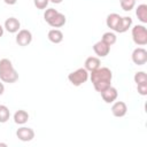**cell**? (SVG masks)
Listing matches in <instances>:
<instances>
[{
    "mask_svg": "<svg viewBox=\"0 0 147 147\" xmlns=\"http://www.w3.org/2000/svg\"><path fill=\"white\" fill-rule=\"evenodd\" d=\"M0 79L3 83L13 84L18 79V72L15 70L9 59L0 60Z\"/></svg>",
    "mask_w": 147,
    "mask_h": 147,
    "instance_id": "2",
    "label": "cell"
},
{
    "mask_svg": "<svg viewBox=\"0 0 147 147\" xmlns=\"http://www.w3.org/2000/svg\"><path fill=\"white\" fill-rule=\"evenodd\" d=\"M132 39L136 45L138 46H145L147 44V29L145 25L137 24L132 28Z\"/></svg>",
    "mask_w": 147,
    "mask_h": 147,
    "instance_id": "4",
    "label": "cell"
},
{
    "mask_svg": "<svg viewBox=\"0 0 147 147\" xmlns=\"http://www.w3.org/2000/svg\"><path fill=\"white\" fill-rule=\"evenodd\" d=\"M65 22H67V18H65V15L64 14H62V13H57L52 20H51V22L48 23L52 28H61V26H63L64 24H65Z\"/></svg>",
    "mask_w": 147,
    "mask_h": 147,
    "instance_id": "16",
    "label": "cell"
},
{
    "mask_svg": "<svg viewBox=\"0 0 147 147\" xmlns=\"http://www.w3.org/2000/svg\"><path fill=\"white\" fill-rule=\"evenodd\" d=\"M131 25H132V18L130 16H123L121 18V22H119L117 29H116V32L124 33V32H126L131 28Z\"/></svg>",
    "mask_w": 147,
    "mask_h": 147,
    "instance_id": "14",
    "label": "cell"
},
{
    "mask_svg": "<svg viewBox=\"0 0 147 147\" xmlns=\"http://www.w3.org/2000/svg\"><path fill=\"white\" fill-rule=\"evenodd\" d=\"M121 8L125 11H130L134 8L136 6V0H119Z\"/></svg>",
    "mask_w": 147,
    "mask_h": 147,
    "instance_id": "22",
    "label": "cell"
},
{
    "mask_svg": "<svg viewBox=\"0 0 147 147\" xmlns=\"http://www.w3.org/2000/svg\"><path fill=\"white\" fill-rule=\"evenodd\" d=\"M10 117V110L7 106L0 105V123H6Z\"/></svg>",
    "mask_w": 147,
    "mask_h": 147,
    "instance_id": "20",
    "label": "cell"
},
{
    "mask_svg": "<svg viewBox=\"0 0 147 147\" xmlns=\"http://www.w3.org/2000/svg\"><path fill=\"white\" fill-rule=\"evenodd\" d=\"M93 51L98 55V57H106L110 52V46L105 44L102 40H99L93 45Z\"/></svg>",
    "mask_w": 147,
    "mask_h": 147,
    "instance_id": "10",
    "label": "cell"
},
{
    "mask_svg": "<svg viewBox=\"0 0 147 147\" xmlns=\"http://www.w3.org/2000/svg\"><path fill=\"white\" fill-rule=\"evenodd\" d=\"M32 41V33L31 31L26 30V29H22L18 30L17 34H16V44L18 46H28L30 42Z\"/></svg>",
    "mask_w": 147,
    "mask_h": 147,
    "instance_id": "6",
    "label": "cell"
},
{
    "mask_svg": "<svg viewBox=\"0 0 147 147\" xmlns=\"http://www.w3.org/2000/svg\"><path fill=\"white\" fill-rule=\"evenodd\" d=\"M63 0H49V2H52V3H61Z\"/></svg>",
    "mask_w": 147,
    "mask_h": 147,
    "instance_id": "29",
    "label": "cell"
},
{
    "mask_svg": "<svg viewBox=\"0 0 147 147\" xmlns=\"http://www.w3.org/2000/svg\"><path fill=\"white\" fill-rule=\"evenodd\" d=\"M3 2H5L6 5H9V6H13V5H15V3L17 2V0H3Z\"/></svg>",
    "mask_w": 147,
    "mask_h": 147,
    "instance_id": "26",
    "label": "cell"
},
{
    "mask_svg": "<svg viewBox=\"0 0 147 147\" xmlns=\"http://www.w3.org/2000/svg\"><path fill=\"white\" fill-rule=\"evenodd\" d=\"M136 15L141 23H144V24L147 23V5L146 3L139 5L136 9Z\"/></svg>",
    "mask_w": 147,
    "mask_h": 147,
    "instance_id": "18",
    "label": "cell"
},
{
    "mask_svg": "<svg viewBox=\"0 0 147 147\" xmlns=\"http://www.w3.org/2000/svg\"><path fill=\"white\" fill-rule=\"evenodd\" d=\"M137 91L140 95H147V83L137 85Z\"/></svg>",
    "mask_w": 147,
    "mask_h": 147,
    "instance_id": "25",
    "label": "cell"
},
{
    "mask_svg": "<svg viewBox=\"0 0 147 147\" xmlns=\"http://www.w3.org/2000/svg\"><path fill=\"white\" fill-rule=\"evenodd\" d=\"M3 92H5V85L0 82V95H2V94H3Z\"/></svg>",
    "mask_w": 147,
    "mask_h": 147,
    "instance_id": "27",
    "label": "cell"
},
{
    "mask_svg": "<svg viewBox=\"0 0 147 147\" xmlns=\"http://www.w3.org/2000/svg\"><path fill=\"white\" fill-rule=\"evenodd\" d=\"M133 79H134V83H136L137 85H139V84H145V83H147V75H146L145 71H138V72L134 74Z\"/></svg>",
    "mask_w": 147,
    "mask_h": 147,
    "instance_id": "21",
    "label": "cell"
},
{
    "mask_svg": "<svg viewBox=\"0 0 147 147\" xmlns=\"http://www.w3.org/2000/svg\"><path fill=\"white\" fill-rule=\"evenodd\" d=\"M100 94H101V98L103 99V101L106 103H113L118 96L117 90L111 85L109 87H107L106 90H103L102 92H100Z\"/></svg>",
    "mask_w": 147,
    "mask_h": 147,
    "instance_id": "8",
    "label": "cell"
},
{
    "mask_svg": "<svg viewBox=\"0 0 147 147\" xmlns=\"http://www.w3.org/2000/svg\"><path fill=\"white\" fill-rule=\"evenodd\" d=\"M49 0H33L34 6L37 7V9H45L48 6Z\"/></svg>",
    "mask_w": 147,
    "mask_h": 147,
    "instance_id": "24",
    "label": "cell"
},
{
    "mask_svg": "<svg viewBox=\"0 0 147 147\" xmlns=\"http://www.w3.org/2000/svg\"><path fill=\"white\" fill-rule=\"evenodd\" d=\"M57 13H59V11H57L56 9H54V8H48V9H46L45 13H44V20H45L47 23H49L51 20H52Z\"/></svg>",
    "mask_w": 147,
    "mask_h": 147,
    "instance_id": "23",
    "label": "cell"
},
{
    "mask_svg": "<svg viewBox=\"0 0 147 147\" xmlns=\"http://www.w3.org/2000/svg\"><path fill=\"white\" fill-rule=\"evenodd\" d=\"M136 1H137V0H136Z\"/></svg>",
    "mask_w": 147,
    "mask_h": 147,
    "instance_id": "31",
    "label": "cell"
},
{
    "mask_svg": "<svg viewBox=\"0 0 147 147\" xmlns=\"http://www.w3.org/2000/svg\"><path fill=\"white\" fill-rule=\"evenodd\" d=\"M16 137L21 141H31L34 138V131L31 127L28 126H22L18 127L16 131Z\"/></svg>",
    "mask_w": 147,
    "mask_h": 147,
    "instance_id": "7",
    "label": "cell"
},
{
    "mask_svg": "<svg viewBox=\"0 0 147 147\" xmlns=\"http://www.w3.org/2000/svg\"><path fill=\"white\" fill-rule=\"evenodd\" d=\"M68 79L74 86H80L87 82L88 71L85 68H78L77 70H75L68 75Z\"/></svg>",
    "mask_w": 147,
    "mask_h": 147,
    "instance_id": "3",
    "label": "cell"
},
{
    "mask_svg": "<svg viewBox=\"0 0 147 147\" xmlns=\"http://www.w3.org/2000/svg\"><path fill=\"white\" fill-rule=\"evenodd\" d=\"M0 146H5V147H6V146H7V144H2V142H0Z\"/></svg>",
    "mask_w": 147,
    "mask_h": 147,
    "instance_id": "30",
    "label": "cell"
},
{
    "mask_svg": "<svg viewBox=\"0 0 147 147\" xmlns=\"http://www.w3.org/2000/svg\"><path fill=\"white\" fill-rule=\"evenodd\" d=\"M3 28H5L9 33H16V32H18V30H20V28H21V23H20V21H18L17 18H15V17H9V18H7V20L5 21Z\"/></svg>",
    "mask_w": 147,
    "mask_h": 147,
    "instance_id": "11",
    "label": "cell"
},
{
    "mask_svg": "<svg viewBox=\"0 0 147 147\" xmlns=\"http://www.w3.org/2000/svg\"><path fill=\"white\" fill-rule=\"evenodd\" d=\"M3 29H5V28H3V26L0 24V38L3 36Z\"/></svg>",
    "mask_w": 147,
    "mask_h": 147,
    "instance_id": "28",
    "label": "cell"
},
{
    "mask_svg": "<svg viewBox=\"0 0 147 147\" xmlns=\"http://www.w3.org/2000/svg\"><path fill=\"white\" fill-rule=\"evenodd\" d=\"M90 78H91V82H92L95 91L100 93L111 85L113 72L107 67H99L98 69H95L94 71L91 72Z\"/></svg>",
    "mask_w": 147,
    "mask_h": 147,
    "instance_id": "1",
    "label": "cell"
},
{
    "mask_svg": "<svg viewBox=\"0 0 147 147\" xmlns=\"http://www.w3.org/2000/svg\"><path fill=\"white\" fill-rule=\"evenodd\" d=\"M29 121V114L28 111L23 110V109H20L17 110L15 114H14V122L18 125H23L25 124L26 122Z\"/></svg>",
    "mask_w": 147,
    "mask_h": 147,
    "instance_id": "17",
    "label": "cell"
},
{
    "mask_svg": "<svg viewBox=\"0 0 147 147\" xmlns=\"http://www.w3.org/2000/svg\"><path fill=\"white\" fill-rule=\"evenodd\" d=\"M127 113V106L125 102L123 101H116L113 103L111 106V114L115 116V117H123L125 116Z\"/></svg>",
    "mask_w": 147,
    "mask_h": 147,
    "instance_id": "9",
    "label": "cell"
},
{
    "mask_svg": "<svg viewBox=\"0 0 147 147\" xmlns=\"http://www.w3.org/2000/svg\"><path fill=\"white\" fill-rule=\"evenodd\" d=\"M84 65H85L84 68H85L88 72H92V71H94L95 69H98V68L101 65V61H100V59L96 57V56H90V57H87V59L85 60Z\"/></svg>",
    "mask_w": 147,
    "mask_h": 147,
    "instance_id": "13",
    "label": "cell"
},
{
    "mask_svg": "<svg viewBox=\"0 0 147 147\" xmlns=\"http://www.w3.org/2000/svg\"><path fill=\"white\" fill-rule=\"evenodd\" d=\"M47 38L53 44H60L62 40H63V33L61 30L59 29H52L48 31V34H47Z\"/></svg>",
    "mask_w": 147,
    "mask_h": 147,
    "instance_id": "15",
    "label": "cell"
},
{
    "mask_svg": "<svg viewBox=\"0 0 147 147\" xmlns=\"http://www.w3.org/2000/svg\"><path fill=\"white\" fill-rule=\"evenodd\" d=\"M121 18H122V16L118 15L117 13H111V14H109V15L107 16V18H106V24H107V26H108L110 30L116 31V29H117V26H118V24H119V22H121Z\"/></svg>",
    "mask_w": 147,
    "mask_h": 147,
    "instance_id": "12",
    "label": "cell"
},
{
    "mask_svg": "<svg viewBox=\"0 0 147 147\" xmlns=\"http://www.w3.org/2000/svg\"><path fill=\"white\" fill-rule=\"evenodd\" d=\"M101 40H102L105 44H107L108 46H113V45L116 42V40H117V37H116V34H115L114 32H110V31H108V32H105V33L102 34V37H101Z\"/></svg>",
    "mask_w": 147,
    "mask_h": 147,
    "instance_id": "19",
    "label": "cell"
},
{
    "mask_svg": "<svg viewBox=\"0 0 147 147\" xmlns=\"http://www.w3.org/2000/svg\"><path fill=\"white\" fill-rule=\"evenodd\" d=\"M132 62L137 65H144L147 62V51L142 47H137L132 52Z\"/></svg>",
    "mask_w": 147,
    "mask_h": 147,
    "instance_id": "5",
    "label": "cell"
}]
</instances>
